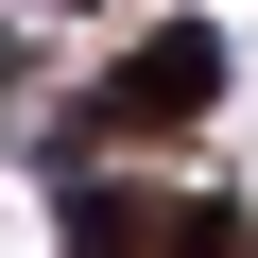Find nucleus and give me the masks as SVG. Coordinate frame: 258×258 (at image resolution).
<instances>
[{
    "label": "nucleus",
    "mask_w": 258,
    "mask_h": 258,
    "mask_svg": "<svg viewBox=\"0 0 258 258\" xmlns=\"http://www.w3.org/2000/svg\"><path fill=\"white\" fill-rule=\"evenodd\" d=\"M207 103H224V35H155V52L103 69L86 120H103V138H172V120H207Z\"/></svg>",
    "instance_id": "nucleus-1"
}]
</instances>
